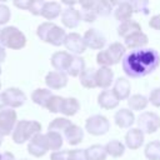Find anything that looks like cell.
I'll list each match as a JSON object with an SVG mask.
<instances>
[{
	"instance_id": "cell-1",
	"label": "cell",
	"mask_w": 160,
	"mask_h": 160,
	"mask_svg": "<svg viewBox=\"0 0 160 160\" xmlns=\"http://www.w3.org/2000/svg\"><path fill=\"white\" fill-rule=\"evenodd\" d=\"M160 65V55L155 49L132 50L124 56L121 66L126 76L132 79L144 78L154 72Z\"/></svg>"
},
{
	"instance_id": "cell-2",
	"label": "cell",
	"mask_w": 160,
	"mask_h": 160,
	"mask_svg": "<svg viewBox=\"0 0 160 160\" xmlns=\"http://www.w3.org/2000/svg\"><path fill=\"white\" fill-rule=\"evenodd\" d=\"M36 35L44 42L51 44L54 46H61V45H64L68 34L59 25H56L51 21H45L38 26Z\"/></svg>"
},
{
	"instance_id": "cell-3",
	"label": "cell",
	"mask_w": 160,
	"mask_h": 160,
	"mask_svg": "<svg viewBox=\"0 0 160 160\" xmlns=\"http://www.w3.org/2000/svg\"><path fill=\"white\" fill-rule=\"evenodd\" d=\"M126 48L124 44L121 42H112L110 44L105 50H100L96 55V62L100 66H106L110 68L111 65H116L119 64L124 55H125Z\"/></svg>"
},
{
	"instance_id": "cell-4",
	"label": "cell",
	"mask_w": 160,
	"mask_h": 160,
	"mask_svg": "<svg viewBox=\"0 0 160 160\" xmlns=\"http://www.w3.org/2000/svg\"><path fill=\"white\" fill-rule=\"evenodd\" d=\"M41 131V124L35 120H20L18 121L12 131V141L15 144H24L30 141L36 134Z\"/></svg>"
},
{
	"instance_id": "cell-5",
	"label": "cell",
	"mask_w": 160,
	"mask_h": 160,
	"mask_svg": "<svg viewBox=\"0 0 160 160\" xmlns=\"http://www.w3.org/2000/svg\"><path fill=\"white\" fill-rule=\"evenodd\" d=\"M0 45L12 50H20L26 45V38L21 30L15 26H5L0 32Z\"/></svg>"
},
{
	"instance_id": "cell-6",
	"label": "cell",
	"mask_w": 160,
	"mask_h": 160,
	"mask_svg": "<svg viewBox=\"0 0 160 160\" xmlns=\"http://www.w3.org/2000/svg\"><path fill=\"white\" fill-rule=\"evenodd\" d=\"M85 130L92 136L105 135L110 130V121L104 115H92L85 121Z\"/></svg>"
},
{
	"instance_id": "cell-7",
	"label": "cell",
	"mask_w": 160,
	"mask_h": 160,
	"mask_svg": "<svg viewBox=\"0 0 160 160\" xmlns=\"http://www.w3.org/2000/svg\"><path fill=\"white\" fill-rule=\"evenodd\" d=\"M138 129H140L144 134H154L160 129V116L152 111H144L139 115Z\"/></svg>"
},
{
	"instance_id": "cell-8",
	"label": "cell",
	"mask_w": 160,
	"mask_h": 160,
	"mask_svg": "<svg viewBox=\"0 0 160 160\" xmlns=\"http://www.w3.org/2000/svg\"><path fill=\"white\" fill-rule=\"evenodd\" d=\"M18 115L14 109L4 108L0 110V136H8L12 134L16 124Z\"/></svg>"
},
{
	"instance_id": "cell-9",
	"label": "cell",
	"mask_w": 160,
	"mask_h": 160,
	"mask_svg": "<svg viewBox=\"0 0 160 160\" xmlns=\"http://www.w3.org/2000/svg\"><path fill=\"white\" fill-rule=\"evenodd\" d=\"M0 98L4 102V106L10 108V109L20 108L26 101V95L18 88H9L4 90L0 94Z\"/></svg>"
},
{
	"instance_id": "cell-10",
	"label": "cell",
	"mask_w": 160,
	"mask_h": 160,
	"mask_svg": "<svg viewBox=\"0 0 160 160\" xmlns=\"http://www.w3.org/2000/svg\"><path fill=\"white\" fill-rule=\"evenodd\" d=\"M49 142L46 139L45 134H36L28 144V151L30 155L35 156V158H41L44 156L48 151H49Z\"/></svg>"
},
{
	"instance_id": "cell-11",
	"label": "cell",
	"mask_w": 160,
	"mask_h": 160,
	"mask_svg": "<svg viewBox=\"0 0 160 160\" xmlns=\"http://www.w3.org/2000/svg\"><path fill=\"white\" fill-rule=\"evenodd\" d=\"M82 38L86 44V48H90L91 50H102V48L106 44L105 36L99 30H96L94 28L88 29Z\"/></svg>"
},
{
	"instance_id": "cell-12",
	"label": "cell",
	"mask_w": 160,
	"mask_h": 160,
	"mask_svg": "<svg viewBox=\"0 0 160 160\" xmlns=\"http://www.w3.org/2000/svg\"><path fill=\"white\" fill-rule=\"evenodd\" d=\"M66 50H69L74 55H80L86 50V44L84 41V38L78 32H70L66 35L65 42H64Z\"/></svg>"
},
{
	"instance_id": "cell-13",
	"label": "cell",
	"mask_w": 160,
	"mask_h": 160,
	"mask_svg": "<svg viewBox=\"0 0 160 160\" xmlns=\"http://www.w3.org/2000/svg\"><path fill=\"white\" fill-rule=\"evenodd\" d=\"M74 55L68 52V51H56L51 55V66L56 70V71H62V72H66L70 64H71V60H72Z\"/></svg>"
},
{
	"instance_id": "cell-14",
	"label": "cell",
	"mask_w": 160,
	"mask_h": 160,
	"mask_svg": "<svg viewBox=\"0 0 160 160\" xmlns=\"http://www.w3.org/2000/svg\"><path fill=\"white\" fill-rule=\"evenodd\" d=\"M45 84L49 89L60 90L68 85V74L62 71H49L45 76Z\"/></svg>"
},
{
	"instance_id": "cell-15",
	"label": "cell",
	"mask_w": 160,
	"mask_h": 160,
	"mask_svg": "<svg viewBox=\"0 0 160 160\" xmlns=\"http://www.w3.org/2000/svg\"><path fill=\"white\" fill-rule=\"evenodd\" d=\"M81 14L74 6H68L61 12V22L68 29H75L81 21Z\"/></svg>"
},
{
	"instance_id": "cell-16",
	"label": "cell",
	"mask_w": 160,
	"mask_h": 160,
	"mask_svg": "<svg viewBox=\"0 0 160 160\" xmlns=\"http://www.w3.org/2000/svg\"><path fill=\"white\" fill-rule=\"evenodd\" d=\"M114 16L118 21L125 22L131 20V16L134 14V9L131 6L130 1H120V2H114Z\"/></svg>"
},
{
	"instance_id": "cell-17",
	"label": "cell",
	"mask_w": 160,
	"mask_h": 160,
	"mask_svg": "<svg viewBox=\"0 0 160 160\" xmlns=\"http://www.w3.org/2000/svg\"><path fill=\"white\" fill-rule=\"evenodd\" d=\"M95 80H96V88L106 90V89L110 88V85L114 81V71L111 70V68L100 66L96 70Z\"/></svg>"
},
{
	"instance_id": "cell-18",
	"label": "cell",
	"mask_w": 160,
	"mask_h": 160,
	"mask_svg": "<svg viewBox=\"0 0 160 160\" xmlns=\"http://www.w3.org/2000/svg\"><path fill=\"white\" fill-rule=\"evenodd\" d=\"M144 140H145V134L138 128H131L125 134V145L130 150L139 149L144 144Z\"/></svg>"
},
{
	"instance_id": "cell-19",
	"label": "cell",
	"mask_w": 160,
	"mask_h": 160,
	"mask_svg": "<svg viewBox=\"0 0 160 160\" xmlns=\"http://www.w3.org/2000/svg\"><path fill=\"white\" fill-rule=\"evenodd\" d=\"M149 42V38L145 32L142 31H138L134 32L131 35H129L128 38L124 39V45L125 48L130 49V50H139L142 49L145 45H148Z\"/></svg>"
},
{
	"instance_id": "cell-20",
	"label": "cell",
	"mask_w": 160,
	"mask_h": 160,
	"mask_svg": "<svg viewBox=\"0 0 160 160\" xmlns=\"http://www.w3.org/2000/svg\"><path fill=\"white\" fill-rule=\"evenodd\" d=\"M120 100L116 98V95L114 94L112 90H102L99 96H98V105L105 110H112L115 108H118Z\"/></svg>"
},
{
	"instance_id": "cell-21",
	"label": "cell",
	"mask_w": 160,
	"mask_h": 160,
	"mask_svg": "<svg viewBox=\"0 0 160 160\" xmlns=\"http://www.w3.org/2000/svg\"><path fill=\"white\" fill-rule=\"evenodd\" d=\"M115 124L121 129H129L135 122V115L130 109H120L114 115Z\"/></svg>"
},
{
	"instance_id": "cell-22",
	"label": "cell",
	"mask_w": 160,
	"mask_h": 160,
	"mask_svg": "<svg viewBox=\"0 0 160 160\" xmlns=\"http://www.w3.org/2000/svg\"><path fill=\"white\" fill-rule=\"evenodd\" d=\"M114 91V94L116 95V98L121 101V100H128L130 98V90H131V85L130 81L126 78H118L114 82V86L111 89Z\"/></svg>"
},
{
	"instance_id": "cell-23",
	"label": "cell",
	"mask_w": 160,
	"mask_h": 160,
	"mask_svg": "<svg viewBox=\"0 0 160 160\" xmlns=\"http://www.w3.org/2000/svg\"><path fill=\"white\" fill-rule=\"evenodd\" d=\"M64 138L65 140L68 141L69 145H78L80 144L82 140H84V130L79 126V125H75V124H71L64 132Z\"/></svg>"
},
{
	"instance_id": "cell-24",
	"label": "cell",
	"mask_w": 160,
	"mask_h": 160,
	"mask_svg": "<svg viewBox=\"0 0 160 160\" xmlns=\"http://www.w3.org/2000/svg\"><path fill=\"white\" fill-rule=\"evenodd\" d=\"M81 19L86 22H94L98 18V10H96V1H86L81 2Z\"/></svg>"
},
{
	"instance_id": "cell-25",
	"label": "cell",
	"mask_w": 160,
	"mask_h": 160,
	"mask_svg": "<svg viewBox=\"0 0 160 160\" xmlns=\"http://www.w3.org/2000/svg\"><path fill=\"white\" fill-rule=\"evenodd\" d=\"M84 150H85V158H86V160H105L106 156H108L106 150H105V146L104 145H100V144L90 145L89 148H86Z\"/></svg>"
},
{
	"instance_id": "cell-26",
	"label": "cell",
	"mask_w": 160,
	"mask_h": 160,
	"mask_svg": "<svg viewBox=\"0 0 160 160\" xmlns=\"http://www.w3.org/2000/svg\"><path fill=\"white\" fill-rule=\"evenodd\" d=\"M80 110V102L75 98H64L60 108V112L65 116H74Z\"/></svg>"
},
{
	"instance_id": "cell-27",
	"label": "cell",
	"mask_w": 160,
	"mask_h": 160,
	"mask_svg": "<svg viewBox=\"0 0 160 160\" xmlns=\"http://www.w3.org/2000/svg\"><path fill=\"white\" fill-rule=\"evenodd\" d=\"M61 12H62V9H61V4H60V2H56V1H48V2H45V5H44L41 16L45 18L46 20H54V19H56Z\"/></svg>"
},
{
	"instance_id": "cell-28",
	"label": "cell",
	"mask_w": 160,
	"mask_h": 160,
	"mask_svg": "<svg viewBox=\"0 0 160 160\" xmlns=\"http://www.w3.org/2000/svg\"><path fill=\"white\" fill-rule=\"evenodd\" d=\"M138 31H141V26H140L139 22H136L134 20H129V21L121 22L118 26V35L124 38V39L128 38L129 35L134 34V32H138Z\"/></svg>"
},
{
	"instance_id": "cell-29",
	"label": "cell",
	"mask_w": 160,
	"mask_h": 160,
	"mask_svg": "<svg viewBox=\"0 0 160 160\" xmlns=\"http://www.w3.org/2000/svg\"><path fill=\"white\" fill-rule=\"evenodd\" d=\"M149 104V99L145 98L141 94H134L128 99V106L130 108L131 111H140L145 110Z\"/></svg>"
},
{
	"instance_id": "cell-30",
	"label": "cell",
	"mask_w": 160,
	"mask_h": 160,
	"mask_svg": "<svg viewBox=\"0 0 160 160\" xmlns=\"http://www.w3.org/2000/svg\"><path fill=\"white\" fill-rule=\"evenodd\" d=\"M51 96H52L51 90H49V89H36L31 94V100H32L34 104H36L41 108H46V104H48V101Z\"/></svg>"
},
{
	"instance_id": "cell-31",
	"label": "cell",
	"mask_w": 160,
	"mask_h": 160,
	"mask_svg": "<svg viewBox=\"0 0 160 160\" xmlns=\"http://www.w3.org/2000/svg\"><path fill=\"white\" fill-rule=\"evenodd\" d=\"M95 74L96 70L92 68H85V70L80 74L79 79H80V84L85 88V89H94L96 88V80H95Z\"/></svg>"
},
{
	"instance_id": "cell-32",
	"label": "cell",
	"mask_w": 160,
	"mask_h": 160,
	"mask_svg": "<svg viewBox=\"0 0 160 160\" xmlns=\"http://www.w3.org/2000/svg\"><path fill=\"white\" fill-rule=\"evenodd\" d=\"M105 150H106V154L108 155H110L112 158H120L125 152V145L121 141H119L116 139H112V140H110V141L106 142Z\"/></svg>"
},
{
	"instance_id": "cell-33",
	"label": "cell",
	"mask_w": 160,
	"mask_h": 160,
	"mask_svg": "<svg viewBox=\"0 0 160 160\" xmlns=\"http://www.w3.org/2000/svg\"><path fill=\"white\" fill-rule=\"evenodd\" d=\"M84 70H85V60L81 56L74 55V58L71 60V64H70L66 74L70 75V76H72V78H76V76H80V74Z\"/></svg>"
},
{
	"instance_id": "cell-34",
	"label": "cell",
	"mask_w": 160,
	"mask_h": 160,
	"mask_svg": "<svg viewBox=\"0 0 160 160\" xmlns=\"http://www.w3.org/2000/svg\"><path fill=\"white\" fill-rule=\"evenodd\" d=\"M144 155L148 160H160V140H152L148 142Z\"/></svg>"
},
{
	"instance_id": "cell-35",
	"label": "cell",
	"mask_w": 160,
	"mask_h": 160,
	"mask_svg": "<svg viewBox=\"0 0 160 160\" xmlns=\"http://www.w3.org/2000/svg\"><path fill=\"white\" fill-rule=\"evenodd\" d=\"M45 135H46V139H48L49 149L50 150L58 151V150L61 149V146L64 144V136H62V134L56 132V131H48Z\"/></svg>"
},
{
	"instance_id": "cell-36",
	"label": "cell",
	"mask_w": 160,
	"mask_h": 160,
	"mask_svg": "<svg viewBox=\"0 0 160 160\" xmlns=\"http://www.w3.org/2000/svg\"><path fill=\"white\" fill-rule=\"evenodd\" d=\"M72 122L68 119V118H56V119H54L50 124H49V126H48V130L49 131H56V132H65V130L71 125Z\"/></svg>"
},
{
	"instance_id": "cell-37",
	"label": "cell",
	"mask_w": 160,
	"mask_h": 160,
	"mask_svg": "<svg viewBox=\"0 0 160 160\" xmlns=\"http://www.w3.org/2000/svg\"><path fill=\"white\" fill-rule=\"evenodd\" d=\"M96 10H98V16H109L114 11V2L106 1V0H100L96 1Z\"/></svg>"
},
{
	"instance_id": "cell-38",
	"label": "cell",
	"mask_w": 160,
	"mask_h": 160,
	"mask_svg": "<svg viewBox=\"0 0 160 160\" xmlns=\"http://www.w3.org/2000/svg\"><path fill=\"white\" fill-rule=\"evenodd\" d=\"M64 98L62 96H59V95H52L48 104H46V109L52 112V114H56V112H60V108H61V102H62Z\"/></svg>"
},
{
	"instance_id": "cell-39",
	"label": "cell",
	"mask_w": 160,
	"mask_h": 160,
	"mask_svg": "<svg viewBox=\"0 0 160 160\" xmlns=\"http://www.w3.org/2000/svg\"><path fill=\"white\" fill-rule=\"evenodd\" d=\"M131 6L134 9V12H141L142 15L149 14V1L148 0H136V1H130Z\"/></svg>"
},
{
	"instance_id": "cell-40",
	"label": "cell",
	"mask_w": 160,
	"mask_h": 160,
	"mask_svg": "<svg viewBox=\"0 0 160 160\" xmlns=\"http://www.w3.org/2000/svg\"><path fill=\"white\" fill-rule=\"evenodd\" d=\"M44 5H45V1H42V0H31V4H30V6H29V11H30L32 15L39 16V15H41V12H42Z\"/></svg>"
},
{
	"instance_id": "cell-41",
	"label": "cell",
	"mask_w": 160,
	"mask_h": 160,
	"mask_svg": "<svg viewBox=\"0 0 160 160\" xmlns=\"http://www.w3.org/2000/svg\"><path fill=\"white\" fill-rule=\"evenodd\" d=\"M68 160H86V158H85V150L84 149L69 150V152H68Z\"/></svg>"
},
{
	"instance_id": "cell-42",
	"label": "cell",
	"mask_w": 160,
	"mask_h": 160,
	"mask_svg": "<svg viewBox=\"0 0 160 160\" xmlns=\"http://www.w3.org/2000/svg\"><path fill=\"white\" fill-rule=\"evenodd\" d=\"M10 16H11L10 9L6 5L0 4V25H5L10 20Z\"/></svg>"
},
{
	"instance_id": "cell-43",
	"label": "cell",
	"mask_w": 160,
	"mask_h": 160,
	"mask_svg": "<svg viewBox=\"0 0 160 160\" xmlns=\"http://www.w3.org/2000/svg\"><path fill=\"white\" fill-rule=\"evenodd\" d=\"M149 102L155 108H160V88H156L150 92Z\"/></svg>"
},
{
	"instance_id": "cell-44",
	"label": "cell",
	"mask_w": 160,
	"mask_h": 160,
	"mask_svg": "<svg viewBox=\"0 0 160 160\" xmlns=\"http://www.w3.org/2000/svg\"><path fill=\"white\" fill-rule=\"evenodd\" d=\"M68 152H69V150L52 151L50 155V160H68Z\"/></svg>"
},
{
	"instance_id": "cell-45",
	"label": "cell",
	"mask_w": 160,
	"mask_h": 160,
	"mask_svg": "<svg viewBox=\"0 0 160 160\" xmlns=\"http://www.w3.org/2000/svg\"><path fill=\"white\" fill-rule=\"evenodd\" d=\"M149 26L154 30H160V14L151 16V19L149 20Z\"/></svg>"
},
{
	"instance_id": "cell-46",
	"label": "cell",
	"mask_w": 160,
	"mask_h": 160,
	"mask_svg": "<svg viewBox=\"0 0 160 160\" xmlns=\"http://www.w3.org/2000/svg\"><path fill=\"white\" fill-rule=\"evenodd\" d=\"M30 4H31V0H16V1H14V5L21 10H29Z\"/></svg>"
},
{
	"instance_id": "cell-47",
	"label": "cell",
	"mask_w": 160,
	"mask_h": 160,
	"mask_svg": "<svg viewBox=\"0 0 160 160\" xmlns=\"http://www.w3.org/2000/svg\"><path fill=\"white\" fill-rule=\"evenodd\" d=\"M0 160H15V156L10 151H4L0 152Z\"/></svg>"
},
{
	"instance_id": "cell-48",
	"label": "cell",
	"mask_w": 160,
	"mask_h": 160,
	"mask_svg": "<svg viewBox=\"0 0 160 160\" xmlns=\"http://www.w3.org/2000/svg\"><path fill=\"white\" fill-rule=\"evenodd\" d=\"M5 58H6V51H5V48H2L0 45V64L2 61H5Z\"/></svg>"
},
{
	"instance_id": "cell-49",
	"label": "cell",
	"mask_w": 160,
	"mask_h": 160,
	"mask_svg": "<svg viewBox=\"0 0 160 160\" xmlns=\"http://www.w3.org/2000/svg\"><path fill=\"white\" fill-rule=\"evenodd\" d=\"M5 106H4V102H2V100H1V98H0V110L1 109H4Z\"/></svg>"
},
{
	"instance_id": "cell-50",
	"label": "cell",
	"mask_w": 160,
	"mask_h": 160,
	"mask_svg": "<svg viewBox=\"0 0 160 160\" xmlns=\"http://www.w3.org/2000/svg\"><path fill=\"white\" fill-rule=\"evenodd\" d=\"M0 145H1V136H0Z\"/></svg>"
},
{
	"instance_id": "cell-51",
	"label": "cell",
	"mask_w": 160,
	"mask_h": 160,
	"mask_svg": "<svg viewBox=\"0 0 160 160\" xmlns=\"http://www.w3.org/2000/svg\"><path fill=\"white\" fill-rule=\"evenodd\" d=\"M0 74H1V68H0Z\"/></svg>"
},
{
	"instance_id": "cell-52",
	"label": "cell",
	"mask_w": 160,
	"mask_h": 160,
	"mask_svg": "<svg viewBox=\"0 0 160 160\" xmlns=\"http://www.w3.org/2000/svg\"><path fill=\"white\" fill-rule=\"evenodd\" d=\"M0 88H1V81H0Z\"/></svg>"
},
{
	"instance_id": "cell-53",
	"label": "cell",
	"mask_w": 160,
	"mask_h": 160,
	"mask_svg": "<svg viewBox=\"0 0 160 160\" xmlns=\"http://www.w3.org/2000/svg\"><path fill=\"white\" fill-rule=\"evenodd\" d=\"M21 160H26V159H21Z\"/></svg>"
},
{
	"instance_id": "cell-54",
	"label": "cell",
	"mask_w": 160,
	"mask_h": 160,
	"mask_svg": "<svg viewBox=\"0 0 160 160\" xmlns=\"http://www.w3.org/2000/svg\"><path fill=\"white\" fill-rule=\"evenodd\" d=\"M0 32H1V29H0Z\"/></svg>"
}]
</instances>
